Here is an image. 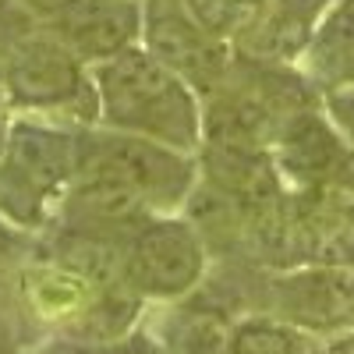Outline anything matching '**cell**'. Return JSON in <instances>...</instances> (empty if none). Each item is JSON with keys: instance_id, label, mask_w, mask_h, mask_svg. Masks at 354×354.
<instances>
[{"instance_id": "cell-11", "label": "cell", "mask_w": 354, "mask_h": 354, "mask_svg": "<svg viewBox=\"0 0 354 354\" xmlns=\"http://www.w3.org/2000/svg\"><path fill=\"white\" fill-rule=\"evenodd\" d=\"M262 4L266 0H185L192 18L205 28V32H213L216 39L241 36Z\"/></svg>"}, {"instance_id": "cell-12", "label": "cell", "mask_w": 354, "mask_h": 354, "mask_svg": "<svg viewBox=\"0 0 354 354\" xmlns=\"http://www.w3.org/2000/svg\"><path fill=\"white\" fill-rule=\"evenodd\" d=\"M294 351H298L294 337L280 326H270V322H248L227 344V354H294Z\"/></svg>"}, {"instance_id": "cell-15", "label": "cell", "mask_w": 354, "mask_h": 354, "mask_svg": "<svg viewBox=\"0 0 354 354\" xmlns=\"http://www.w3.org/2000/svg\"><path fill=\"white\" fill-rule=\"evenodd\" d=\"M15 15H18V11H15ZM15 15H11V0H0V32H4V25H8ZM11 39H15V36H8V32H4V46H8Z\"/></svg>"}, {"instance_id": "cell-16", "label": "cell", "mask_w": 354, "mask_h": 354, "mask_svg": "<svg viewBox=\"0 0 354 354\" xmlns=\"http://www.w3.org/2000/svg\"><path fill=\"white\" fill-rule=\"evenodd\" d=\"M8 252H11V230L4 227V220H0V266H4Z\"/></svg>"}, {"instance_id": "cell-5", "label": "cell", "mask_w": 354, "mask_h": 354, "mask_svg": "<svg viewBox=\"0 0 354 354\" xmlns=\"http://www.w3.org/2000/svg\"><path fill=\"white\" fill-rule=\"evenodd\" d=\"M205 266L198 230L185 220L142 223L124 248V283L145 298H181Z\"/></svg>"}, {"instance_id": "cell-6", "label": "cell", "mask_w": 354, "mask_h": 354, "mask_svg": "<svg viewBox=\"0 0 354 354\" xmlns=\"http://www.w3.org/2000/svg\"><path fill=\"white\" fill-rule=\"evenodd\" d=\"M142 36L145 50L198 93H213L230 71L227 43L205 32L185 0H149L142 8Z\"/></svg>"}, {"instance_id": "cell-1", "label": "cell", "mask_w": 354, "mask_h": 354, "mask_svg": "<svg viewBox=\"0 0 354 354\" xmlns=\"http://www.w3.org/2000/svg\"><path fill=\"white\" fill-rule=\"evenodd\" d=\"M96 106L113 131L153 138L185 153L202 138V113L195 88L163 68L149 50H124L96 64Z\"/></svg>"}, {"instance_id": "cell-10", "label": "cell", "mask_w": 354, "mask_h": 354, "mask_svg": "<svg viewBox=\"0 0 354 354\" xmlns=\"http://www.w3.org/2000/svg\"><path fill=\"white\" fill-rule=\"evenodd\" d=\"M312 71L337 88L354 85V0H337L308 43Z\"/></svg>"}, {"instance_id": "cell-4", "label": "cell", "mask_w": 354, "mask_h": 354, "mask_svg": "<svg viewBox=\"0 0 354 354\" xmlns=\"http://www.w3.org/2000/svg\"><path fill=\"white\" fill-rule=\"evenodd\" d=\"M78 160L96 163L121 177L128 188H135L149 209L156 205H174L192 195L195 170L185 160V153L160 145L153 138H138L124 131L106 135H82L78 138Z\"/></svg>"}, {"instance_id": "cell-2", "label": "cell", "mask_w": 354, "mask_h": 354, "mask_svg": "<svg viewBox=\"0 0 354 354\" xmlns=\"http://www.w3.org/2000/svg\"><path fill=\"white\" fill-rule=\"evenodd\" d=\"M75 160L78 135L36 121H15L0 153V216L36 227L46 202L71 185Z\"/></svg>"}, {"instance_id": "cell-13", "label": "cell", "mask_w": 354, "mask_h": 354, "mask_svg": "<svg viewBox=\"0 0 354 354\" xmlns=\"http://www.w3.org/2000/svg\"><path fill=\"white\" fill-rule=\"evenodd\" d=\"M174 354H223L227 337L213 315H188L185 326L174 333Z\"/></svg>"}, {"instance_id": "cell-17", "label": "cell", "mask_w": 354, "mask_h": 354, "mask_svg": "<svg viewBox=\"0 0 354 354\" xmlns=\"http://www.w3.org/2000/svg\"><path fill=\"white\" fill-rule=\"evenodd\" d=\"M0 103H4V88H0ZM8 117H4V110H0V153H4V142H8Z\"/></svg>"}, {"instance_id": "cell-7", "label": "cell", "mask_w": 354, "mask_h": 354, "mask_svg": "<svg viewBox=\"0 0 354 354\" xmlns=\"http://www.w3.org/2000/svg\"><path fill=\"white\" fill-rule=\"evenodd\" d=\"M36 21L82 64H103L142 36V8L135 0H36Z\"/></svg>"}, {"instance_id": "cell-18", "label": "cell", "mask_w": 354, "mask_h": 354, "mask_svg": "<svg viewBox=\"0 0 354 354\" xmlns=\"http://www.w3.org/2000/svg\"><path fill=\"white\" fill-rule=\"evenodd\" d=\"M0 354H21V351L15 347V340H11V337H4V333H0Z\"/></svg>"}, {"instance_id": "cell-19", "label": "cell", "mask_w": 354, "mask_h": 354, "mask_svg": "<svg viewBox=\"0 0 354 354\" xmlns=\"http://www.w3.org/2000/svg\"><path fill=\"white\" fill-rule=\"evenodd\" d=\"M124 354V351H121ZM128 354H153V351H145V347H138V351H128Z\"/></svg>"}, {"instance_id": "cell-8", "label": "cell", "mask_w": 354, "mask_h": 354, "mask_svg": "<svg viewBox=\"0 0 354 354\" xmlns=\"http://www.w3.org/2000/svg\"><path fill=\"white\" fill-rule=\"evenodd\" d=\"M280 167L312 188H351L354 185V153L340 142V135L301 110L283 124L280 138Z\"/></svg>"}, {"instance_id": "cell-9", "label": "cell", "mask_w": 354, "mask_h": 354, "mask_svg": "<svg viewBox=\"0 0 354 354\" xmlns=\"http://www.w3.org/2000/svg\"><path fill=\"white\" fill-rule=\"evenodd\" d=\"M326 8L330 0H266L238 39L245 53H252L262 64L290 61L301 50H308L312 28Z\"/></svg>"}, {"instance_id": "cell-3", "label": "cell", "mask_w": 354, "mask_h": 354, "mask_svg": "<svg viewBox=\"0 0 354 354\" xmlns=\"http://www.w3.org/2000/svg\"><path fill=\"white\" fill-rule=\"evenodd\" d=\"M0 88L15 106L61 110L88 93V82L82 61L61 39L43 25H28L0 50Z\"/></svg>"}, {"instance_id": "cell-14", "label": "cell", "mask_w": 354, "mask_h": 354, "mask_svg": "<svg viewBox=\"0 0 354 354\" xmlns=\"http://www.w3.org/2000/svg\"><path fill=\"white\" fill-rule=\"evenodd\" d=\"M330 113H333L337 128L354 142V85H344L330 96Z\"/></svg>"}]
</instances>
